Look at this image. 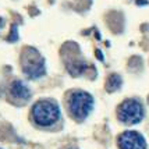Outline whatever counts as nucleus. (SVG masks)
<instances>
[{
	"mask_svg": "<svg viewBox=\"0 0 149 149\" xmlns=\"http://www.w3.org/2000/svg\"><path fill=\"white\" fill-rule=\"evenodd\" d=\"M60 117V109L53 100H39L32 107V118L40 127L53 125Z\"/></svg>",
	"mask_w": 149,
	"mask_h": 149,
	"instance_id": "f257e3e1",
	"label": "nucleus"
},
{
	"mask_svg": "<svg viewBox=\"0 0 149 149\" xmlns=\"http://www.w3.org/2000/svg\"><path fill=\"white\" fill-rule=\"evenodd\" d=\"M21 65H22V71L25 72L26 77L32 78H39L42 75H45V60L43 57L38 53V50H35L32 47L25 49V52L21 56Z\"/></svg>",
	"mask_w": 149,
	"mask_h": 149,
	"instance_id": "f03ea898",
	"label": "nucleus"
},
{
	"mask_svg": "<svg viewBox=\"0 0 149 149\" xmlns=\"http://www.w3.org/2000/svg\"><path fill=\"white\" fill-rule=\"evenodd\" d=\"M93 106V97L84 91H75L70 95L68 109L75 120H84L89 114Z\"/></svg>",
	"mask_w": 149,
	"mask_h": 149,
	"instance_id": "7ed1b4c3",
	"label": "nucleus"
},
{
	"mask_svg": "<svg viewBox=\"0 0 149 149\" xmlns=\"http://www.w3.org/2000/svg\"><path fill=\"white\" fill-rule=\"evenodd\" d=\"M117 117L118 120L124 124H132L139 123L143 117V107L135 99H127L118 106L117 109Z\"/></svg>",
	"mask_w": 149,
	"mask_h": 149,
	"instance_id": "20e7f679",
	"label": "nucleus"
},
{
	"mask_svg": "<svg viewBox=\"0 0 149 149\" xmlns=\"http://www.w3.org/2000/svg\"><path fill=\"white\" fill-rule=\"evenodd\" d=\"M120 149H146V141L136 131H125L118 136Z\"/></svg>",
	"mask_w": 149,
	"mask_h": 149,
	"instance_id": "39448f33",
	"label": "nucleus"
},
{
	"mask_svg": "<svg viewBox=\"0 0 149 149\" xmlns=\"http://www.w3.org/2000/svg\"><path fill=\"white\" fill-rule=\"evenodd\" d=\"M8 92H10V96L13 97L14 100L19 102V103L26 102L31 97V92L28 89V86L24 82H21V81H14L13 84L10 85Z\"/></svg>",
	"mask_w": 149,
	"mask_h": 149,
	"instance_id": "423d86ee",
	"label": "nucleus"
},
{
	"mask_svg": "<svg viewBox=\"0 0 149 149\" xmlns=\"http://www.w3.org/2000/svg\"><path fill=\"white\" fill-rule=\"evenodd\" d=\"M120 86H121V77L120 75L113 74V75L107 78V81H106V91L107 92H114Z\"/></svg>",
	"mask_w": 149,
	"mask_h": 149,
	"instance_id": "0eeeda50",
	"label": "nucleus"
}]
</instances>
